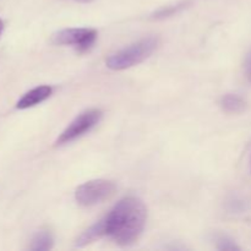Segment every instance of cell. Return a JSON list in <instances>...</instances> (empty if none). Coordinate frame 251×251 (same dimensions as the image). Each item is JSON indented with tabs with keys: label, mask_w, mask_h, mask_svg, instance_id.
<instances>
[{
	"label": "cell",
	"mask_w": 251,
	"mask_h": 251,
	"mask_svg": "<svg viewBox=\"0 0 251 251\" xmlns=\"http://www.w3.org/2000/svg\"><path fill=\"white\" fill-rule=\"evenodd\" d=\"M105 237L120 247L132 245L144 232L147 208L140 199L124 198L105 216Z\"/></svg>",
	"instance_id": "cell-1"
},
{
	"label": "cell",
	"mask_w": 251,
	"mask_h": 251,
	"mask_svg": "<svg viewBox=\"0 0 251 251\" xmlns=\"http://www.w3.org/2000/svg\"><path fill=\"white\" fill-rule=\"evenodd\" d=\"M159 39L154 36L146 37L140 41L135 42L131 46L112 54L107 58L105 64L110 70L122 71L139 65L140 63L146 60L158 48Z\"/></svg>",
	"instance_id": "cell-2"
},
{
	"label": "cell",
	"mask_w": 251,
	"mask_h": 251,
	"mask_svg": "<svg viewBox=\"0 0 251 251\" xmlns=\"http://www.w3.org/2000/svg\"><path fill=\"white\" fill-rule=\"evenodd\" d=\"M115 184L112 180L105 179H95L86 181L85 184L76 189L75 199L78 205L83 207H91L107 200L114 194Z\"/></svg>",
	"instance_id": "cell-3"
},
{
	"label": "cell",
	"mask_w": 251,
	"mask_h": 251,
	"mask_svg": "<svg viewBox=\"0 0 251 251\" xmlns=\"http://www.w3.org/2000/svg\"><path fill=\"white\" fill-rule=\"evenodd\" d=\"M100 119H102V112L98 109H90L81 113L61 132L60 136L56 139L55 145L56 146H61V145H66L75 141L76 139L91 131L100 122Z\"/></svg>",
	"instance_id": "cell-4"
},
{
	"label": "cell",
	"mask_w": 251,
	"mask_h": 251,
	"mask_svg": "<svg viewBox=\"0 0 251 251\" xmlns=\"http://www.w3.org/2000/svg\"><path fill=\"white\" fill-rule=\"evenodd\" d=\"M97 31L93 28H66L53 36V43L74 47L80 53L88 51L97 41Z\"/></svg>",
	"instance_id": "cell-5"
},
{
	"label": "cell",
	"mask_w": 251,
	"mask_h": 251,
	"mask_svg": "<svg viewBox=\"0 0 251 251\" xmlns=\"http://www.w3.org/2000/svg\"><path fill=\"white\" fill-rule=\"evenodd\" d=\"M51 93H53V87L48 85L32 88L31 91L26 92L20 98L19 102L16 103V108L17 109H27V108L34 107V105L48 100L51 96Z\"/></svg>",
	"instance_id": "cell-6"
},
{
	"label": "cell",
	"mask_w": 251,
	"mask_h": 251,
	"mask_svg": "<svg viewBox=\"0 0 251 251\" xmlns=\"http://www.w3.org/2000/svg\"><path fill=\"white\" fill-rule=\"evenodd\" d=\"M103 237H105V223H104V220L102 218V220L98 221L97 223L91 226L88 229H86L85 232L78 237V239L76 240V247L77 248L87 247V245L97 242L98 239H100V238Z\"/></svg>",
	"instance_id": "cell-7"
},
{
	"label": "cell",
	"mask_w": 251,
	"mask_h": 251,
	"mask_svg": "<svg viewBox=\"0 0 251 251\" xmlns=\"http://www.w3.org/2000/svg\"><path fill=\"white\" fill-rule=\"evenodd\" d=\"M220 104L226 113H230V114L242 113L247 108V102H245L244 98L238 95H233V93L223 96L221 98Z\"/></svg>",
	"instance_id": "cell-8"
},
{
	"label": "cell",
	"mask_w": 251,
	"mask_h": 251,
	"mask_svg": "<svg viewBox=\"0 0 251 251\" xmlns=\"http://www.w3.org/2000/svg\"><path fill=\"white\" fill-rule=\"evenodd\" d=\"M54 239L49 230H39L32 239L29 250L32 251H48L53 248Z\"/></svg>",
	"instance_id": "cell-9"
},
{
	"label": "cell",
	"mask_w": 251,
	"mask_h": 251,
	"mask_svg": "<svg viewBox=\"0 0 251 251\" xmlns=\"http://www.w3.org/2000/svg\"><path fill=\"white\" fill-rule=\"evenodd\" d=\"M188 5H189V1H181L176 5H172V6H167V7H163V9H159L158 11H156L153 15H152V19L154 20L168 19V17L174 16V15H176L178 12H180L181 10L185 9Z\"/></svg>",
	"instance_id": "cell-10"
},
{
	"label": "cell",
	"mask_w": 251,
	"mask_h": 251,
	"mask_svg": "<svg viewBox=\"0 0 251 251\" xmlns=\"http://www.w3.org/2000/svg\"><path fill=\"white\" fill-rule=\"evenodd\" d=\"M216 248L218 250L222 251H235V250H240V248L235 244L234 240L232 238H229L228 235H223L220 234L216 237Z\"/></svg>",
	"instance_id": "cell-11"
},
{
	"label": "cell",
	"mask_w": 251,
	"mask_h": 251,
	"mask_svg": "<svg viewBox=\"0 0 251 251\" xmlns=\"http://www.w3.org/2000/svg\"><path fill=\"white\" fill-rule=\"evenodd\" d=\"M245 74H247L248 80L251 82V51L249 55L247 56V60H245Z\"/></svg>",
	"instance_id": "cell-12"
},
{
	"label": "cell",
	"mask_w": 251,
	"mask_h": 251,
	"mask_svg": "<svg viewBox=\"0 0 251 251\" xmlns=\"http://www.w3.org/2000/svg\"><path fill=\"white\" fill-rule=\"evenodd\" d=\"M2 29H4V22H2L1 19H0V34H1Z\"/></svg>",
	"instance_id": "cell-13"
},
{
	"label": "cell",
	"mask_w": 251,
	"mask_h": 251,
	"mask_svg": "<svg viewBox=\"0 0 251 251\" xmlns=\"http://www.w3.org/2000/svg\"><path fill=\"white\" fill-rule=\"evenodd\" d=\"M76 1H78V2H91V1H93V0H76Z\"/></svg>",
	"instance_id": "cell-14"
}]
</instances>
